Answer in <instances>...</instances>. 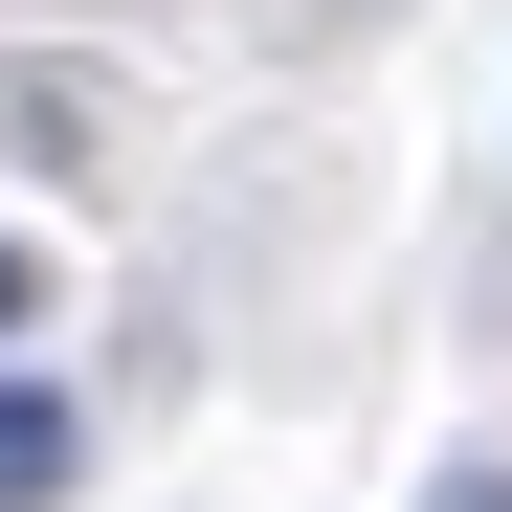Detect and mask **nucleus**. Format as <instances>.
<instances>
[{"mask_svg":"<svg viewBox=\"0 0 512 512\" xmlns=\"http://www.w3.org/2000/svg\"><path fill=\"white\" fill-rule=\"evenodd\" d=\"M67 468H90V423H67V379H0V512H45Z\"/></svg>","mask_w":512,"mask_h":512,"instance_id":"1","label":"nucleus"},{"mask_svg":"<svg viewBox=\"0 0 512 512\" xmlns=\"http://www.w3.org/2000/svg\"><path fill=\"white\" fill-rule=\"evenodd\" d=\"M23 312H45V268H23V245H0V334H23Z\"/></svg>","mask_w":512,"mask_h":512,"instance_id":"3","label":"nucleus"},{"mask_svg":"<svg viewBox=\"0 0 512 512\" xmlns=\"http://www.w3.org/2000/svg\"><path fill=\"white\" fill-rule=\"evenodd\" d=\"M423 512H512V468H446V490H423Z\"/></svg>","mask_w":512,"mask_h":512,"instance_id":"2","label":"nucleus"}]
</instances>
